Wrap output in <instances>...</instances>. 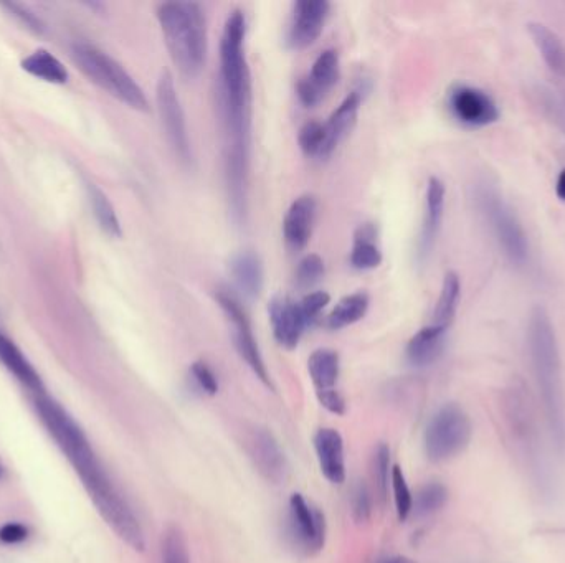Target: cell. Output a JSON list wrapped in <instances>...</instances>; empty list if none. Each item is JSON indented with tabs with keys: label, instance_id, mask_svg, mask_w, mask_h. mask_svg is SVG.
<instances>
[{
	"label": "cell",
	"instance_id": "6da1fadb",
	"mask_svg": "<svg viewBox=\"0 0 565 563\" xmlns=\"http://www.w3.org/2000/svg\"><path fill=\"white\" fill-rule=\"evenodd\" d=\"M247 20L233 10L220 38L219 113L224 128L225 172L233 213L242 217L247 204L252 138V76L245 55Z\"/></svg>",
	"mask_w": 565,
	"mask_h": 563
},
{
	"label": "cell",
	"instance_id": "7a4b0ae2",
	"mask_svg": "<svg viewBox=\"0 0 565 563\" xmlns=\"http://www.w3.org/2000/svg\"><path fill=\"white\" fill-rule=\"evenodd\" d=\"M35 408L38 418L80 476L86 493L90 494L91 501L106 524L124 544L136 552H144L146 539L138 517L134 516L133 509L119 494L80 425L68 415L67 410H63L60 403L47 395H38Z\"/></svg>",
	"mask_w": 565,
	"mask_h": 563
},
{
	"label": "cell",
	"instance_id": "3957f363",
	"mask_svg": "<svg viewBox=\"0 0 565 563\" xmlns=\"http://www.w3.org/2000/svg\"><path fill=\"white\" fill-rule=\"evenodd\" d=\"M529 354L542 407L554 441L564 446V405H562L561 357L557 347L556 331L546 309H532L528 326Z\"/></svg>",
	"mask_w": 565,
	"mask_h": 563
},
{
	"label": "cell",
	"instance_id": "277c9868",
	"mask_svg": "<svg viewBox=\"0 0 565 563\" xmlns=\"http://www.w3.org/2000/svg\"><path fill=\"white\" fill-rule=\"evenodd\" d=\"M164 42L171 60L186 78H197L205 68L209 38L202 5L164 2L157 7Z\"/></svg>",
	"mask_w": 565,
	"mask_h": 563
},
{
	"label": "cell",
	"instance_id": "5b68a950",
	"mask_svg": "<svg viewBox=\"0 0 565 563\" xmlns=\"http://www.w3.org/2000/svg\"><path fill=\"white\" fill-rule=\"evenodd\" d=\"M476 207L490 227L494 240L514 266H524L529 261V242L518 215L490 182H481L475 190Z\"/></svg>",
	"mask_w": 565,
	"mask_h": 563
},
{
	"label": "cell",
	"instance_id": "8992f818",
	"mask_svg": "<svg viewBox=\"0 0 565 563\" xmlns=\"http://www.w3.org/2000/svg\"><path fill=\"white\" fill-rule=\"evenodd\" d=\"M76 65L95 85L108 91L116 100L143 113L149 111V101L143 88L114 58L98 48L76 43L72 48Z\"/></svg>",
	"mask_w": 565,
	"mask_h": 563
},
{
	"label": "cell",
	"instance_id": "52a82bcc",
	"mask_svg": "<svg viewBox=\"0 0 565 563\" xmlns=\"http://www.w3.org/2000/svg\"><path fill=\"white\" fill-rule=\"evenodd\" d=\"M473 426L463 408L448 403L440 408L425 431V453L433 463L455 458L470 445Z\"/></svg>",
	"mask_w": 565,
	"mask_h": 563
},
{
	"label": "cell",
	"instance_id": "ba28073f",
	"mask_svg": "<svg viewBox=\"0 0 565 563\" xmlns=\"http://www.w3.org/2000/svg\"><path fill=\"white\" fill-rule=\"evenodd\" d=\"M156 101L162 128L172 151L179 157V161L189 164L192 162V146L187 131L186 114L182 109L181 98L177 95L174 76L169 71H164L157 81Z\"/></svg>",
	"mask_w": 565,
	"mask_h": 563
},
{
	"label": "cell",
	"instance_id": "9c48e42d",
	"mask_svg": "<svg viewBox=\"0 0 565 563\" xmlns=\"http://www.w3.org/2000/svg\"><path fill=\"white\" fill-rule=\"evenodd\" d=\"M215 298L219 301L220 308L232 324L233 342H235V349H237L238 354L247 362L253 374L257 375L266 387L271 388L270 374L266 369L257 339L253 336L252 324L248 319L247 311L242 308V304L235 298V294L230 293L227 289H219Z\"/></svg>",
	"mask_w": 565,
	"mask_h": 563
},
{
	"label": "cell",
	"instance_id": "30bf717a",
	"mask_svg": "<svg viewBox=\"0 0 565 563\" xmlns=\"http://www.w3.org/2000/svg\"><path fill=\"white\" fill-rule=\"evenodd\" d=\"M448 109L453 118L470 129H481L496 123L499 108L486 91L475 86L458 85L448 93Z\"/></svg>",
	"mask_w": 565,
	"mask_h": 563
},
{
	"label": "cell",
	"instance_id": "8fae6325",
	"mask_svg": "<svg viewBox=\"0 0 565 563\" xmlns=\"http://www.w3.org/2000/svg\"><path fill=\"white\" fill-rule=\"evenodd\" d=\"M308 372L319 403L334 415H344L346 402L338 390L339 372H341L338 352L331 349L314 351L308 360Z\"/></svg>",
	"mask_w": 565,
	"mask_h": 563
},
{
	"label": "cell",
	"instance_id": "7c38bea8",
	"mask_svg": "<svg viewBox=\"0 0 565 563\" xmlns=\"http://www.w3.org/2000/svg\"><path fill=\"white\" fill-rule=\"evenodd\" d=\"M288 521L291 539L298 549L308 555L318 554L323 550L326 542V517L301 494L291 496Z\"/></svg>",
	"mask_w": 565,
	"mask_h": 563
},
{
	"label": "cell",
	"instance_id": "4fadbf2b",
	"mask_svg": "<svg viewBox=\"0 0 565 563\" xmlns=\"http://www.w3.org/2000/svg\"><path fill=\"white\" fill-rule=\"evenodd\" d=\"M331 4L326 0H300L293 5L288 43L295 50L311 47L321 34L328 19Z\"/></svg>",
	"mask_w": 565,
	"mask_h": 563
},
{
	"label": "cell",
	"instance_id": "5bb4252c",
	"mask_svg": "<svg viewBox=\"0 0 565 563\" xmlns=\"http://www.w3.org/2000/svg\"><path fill=\"white\" fill-rule=\"evenodd\" d=\"M248 453L266 481L280 484L288 478V461L270 431L255 430L248 438Z\"/></svg>",
	"mask_w": 565,
	"mask_h": 563
},
{
	"label": "cell",
	"instance_id": "9a60e30c",
	"mask_svg": "<svg viewBox=\"0 0 565 563\" xmlns=\"http://www.w3.org/2000/svg\"><path fill=\"white\" fill-rule=\"evenodd\" d=\"M268 314L276 342L288 351L298 347L304 329L308 327L301 313L300 303L288 296H275L268 306Z\"/></svg>",
	"mask_w": 565,
	"mask_h": 563
},
{
	"label": "cell",
	"instance_id": "2e32d148",
	"mask_svg": "<svg viewBox=\"0 0 565 563\" xmlns=\"http://www.w3.org/2000/svg\"><path fill=\"white\" fill-rule=\"evenodd\" d=\"M445 197H447L445 184L437 177H430L427 184V195H425L422 232L418 240L420 260H427L437 243L438 235L442 230L443 213H445Z\"/></svg>",
	"mask_w": 565,
	"mask_h": 563
},
{
	"label": "cell",
	"instance_id": "e0dca14e",
	"mask_svg": "<svg viewBox=\"0 0 565 563\" xmlns=\"http://www.w3.org/2000/svg\"><path fill=\"white\" fill-rule=\"evenodd\" d=\"M316 199L313 195H301L290 205L283 220V238L286 248L298 253L304 250L313 235L314 218H316Z\"/></svg>",
	"mask_w": 565,
	"mask_h": 563
},
{
	"label": "cell",
	"instance_id": "ac0fdd59",
	"mask_svg": "<svg viewBox=\"0 0 565 563\" xmlns=\"http://www.w3.org/2000/svg\"><path fill=\"white\" fill-rule=\"evenodd\" d=\"M314 450L318 456L319 468L329 483L342 484L346 481V458L344 440L334 428H321L314 435Z\"/></svg>",
	"mask_w": 565,
	"mask_h": 563
},
{
	"label": "cell",
	"instance_id": "d6986e66",
	"mask_svg": "<svg viewBox=\"0 0 565 563\" xmlns=\"http://www.w3.org/2000/svg\"><path fill=\"white\" fill-rule=\"evenodd\" d=\"M361 103V93L352 91L351 95H347L339 108L331 114L328 123H324V149L321 159H328L338 149L339 144L351 134L357 123Z\"/></svg>",
	"mask_w": 565,
	"mask_h": 563
},
{
	"label": "cell",
	"instance_id": "ffe728a7",
	"mask_svg": "<svg viewBox=\"0 0 565 563\" xmlns=\"http://www.w3.org/2000/svg\"><path fill=\"white\" fill-rule=\"evenodd\" d=\"M447 329L425 326L407 344V360L415 367H428L435 364L442 355L447 339Z\"/></svg>",
	"mask_w": 565,
	"mask_h": 563
},
{
	"label": "cell",
	"instance_id": "44dd1931",
	"mask_svg": "<svg viewBox=\"0 0 565 563\" xmlns=\"http://www.w3.org/2000/svg\"><path fill=\"white\" fill-rule=\"evenodd\" d=\"M528 32L547 68L554 75L565 78V45L561 37L541 22H531Z\"/></svg>",
	"mask_w": 565,
	"mask_h": 563
},
{
	"label": "cell",
	"instance_id": "7402d4cb",
	"mask_svg": "<svg viewBox=\"0 0 565 563\" xmlns=\"http://www.w3.org/2000/svg\"><path fill=\"white\" fill-rule=\"evenodd\" d=\"M230 273L237 288L247 298H257L263 289V265L257 253L240 251L233 256L230 263Z\"/></svg>",
	"mask_w": 565,
	"mask_h": 563
},
{
	"label": "cell",
	"instance_id": "603a6c76",
	"mask_svg": "<svg viewBox=\"0 0 565 563\" xmlns=\"http://www.w3.org/2000/svg\"><path fill=\"white\" fill-rule=\"evenodd\" d=\"M0 360L7 369L15 375V379L20 380L25 387L30 388L37 395H45V385H43L37 370L32 367L29 360L25 359L19 347L10 341L9 337L0 332Z\"/></svg>",
	"mask_w": 565,
	"mask_h": 563
},
{
	"label": "cell",
	"instance_id": "cb8c5ba5",
	"mask_svg": "<svg viewBox=\"0 0 565 563\" xmlns=\"http://www.w3.org/2000/svg\"><path fill=\"white\" fill-rule=\"evenodd\" d=\"M377 230L372 223H364L354 235L351 265L359 271L376 270L382 263V251L376 243Z\"/></svg>",
	"mask_w": 565,
	"mask_h": 563
},
{
	"label": "cell",
	"instance_id": "d4e9b609",
	"mask_svg": "<svg viewBox=\"0 0 565 563\" xmlns=\"http://www.w3.org/2000/svg\"><path fill=\"white\" fill-rule=\"evenodd\" d=\"M461 298V283L460 276L448 271L443 280L442 291L438 296L437 304L433 309V326L443 327V329H450L453 321H455L456 311H458V304Z\"/></svg>",
	"mask_w": 565,
	"mask_h": 563
},
{
	"label": "cell",
	"instance_id": "484cf974",
	"mask_svg": "<svg viewBox=\"0 0 565 563\" xmlns=\"http://www.w3.org/2000/svg\"><path fill=\"white\" fill-rule=\"evenodd\" d=\"M86 192H88L93 215H95L96 222L100 225L101 230L108 237L121 238V235H123L121 223H119L118 215H116V210L108 199V195L93 182H86Z\"/></svg>",
	"mask_w": 565,
	"mask_h": 563
},
{
	"label": "cell",
	"instance_id": "4316f807",
	"mask_svg": "<svg viewBox=\"0 0 565 563\" xmlns=\"http://www.w3.org/2000/svg\"><path fill=\"white\" fill-rule=\"evenodd\" d=\"M22 68L35 78L53 83V85H63L68 81L67 68L63 67V63L47 50H37L29 55L22 62Z\"/></svg>",
	"mask_w": 565,
	"mask_h": 563
},
{
	"label": "cell",
	"instance_id": "83f0119b",
	"mask_svg": "<svg viewBox=\"0 0 565 563\" xmlns=\"http://www.w3.org/2000/svg\"><path fill=\"white\" fill-rule=\"evenodd\" d=\"M367 309H369V296L366 293L359 291L349 294L346 298H342L329 314L328 327L333 331H339L344 327L352 326L366 316Z\"/></svg>",
	"mask_w": 565,
	"mask_h": 563
},
{
	"label": "cell",
	"instance_id": "f1b7e54d",
	"mask_svg": "<svg viewBox=\"0 0 565 563\" xmlns=\"http://www.w3.org/2000/svg\"><path fill=\"white\" fill-rule=\"evenodd\" d=\"M341 78V67H339V55L336 50H324L319 53V57L314 60L313 68L306 80L321 93L326 96L333 86L338 85Z\"/></svg>",
	"mask_w": 565,
	"mask_h": 563
},
{
	"label": "cell",
	"instance_id": "f546056e",
	"mask_svg": "<svg viewBox=\"0 0 565 563\" xmlns=\"http://www.w3.org/2000/svg\"><path fill=\"white\" fill-rule=\"evenodd\" d=\"M532 100L541 113L565 134V95L547 86H536Z\"/></svg>",
	"mask_w": 565,
	"mask_h": 563
},
{
	"label": "cell",
	"instance_id": "4dcf8cb0",
	"mask_svg": "<svg viewBox=\"0 0 565 563\" xmlns=\"http://www.w3.org/2000/svg\"><path fill=\"white\" fill-rule=\"evenodd\" d=\"M447 501L448 491L442 483H428L414 497L412 512L418 517L432 516L440 511Z\"/></svg>",
	"mask_w": 565,
	"mask_h": 563
},
{
	"label": "cell",
	"instance_id": "1f68e13d",
	"mask_svg": "<svg viewBox=\"0 0 565 563\" xmlns=\"http://www.w3.org/2000/svg\"><path fill=\"white\" fill-rule=\"evenodd\" d=\"M390 484H392V491H394L395 511L399 516L400 521H407L410 514H412V507H414V496L410 493L409 484L405 479V474L399 466L392 468L390 474Z\"/></svg>",
	"mask_w": 565,
	"mask_h": 563
},
{
	"label": "cell",
	"instance_id": "d6a6232c",
	"mask_svg": "<svg viewBox=\"0 0 565 563\" xmlns=\"http://www.w3.org/2000/svg\"><path fill=\"white\" fill-rule=\"evenodd\" d=\"M162 563H190L186 537L179 527L167 530L162 540Z\"/></svg>",
	"mask_w": 565,
	"mask_h": 563
},
{
	"label": "cell",
	"instance_id": "836d02e7",
	"mask_svg": "<svg viewBox=\"0 0 565 563\" xmlns=\"http://www.w3.org/2000/svg\"><path fill=\"white\" fill-rule=\"evenodd\" d=\"M301 151L308 157H323L324 149V124L318 121H309L301 128L298 136Z\"/></svg>",
	"mask_w": 565,
	"mask_h": 563
},
{
	"label": "cell",
	"instance_id": "e575fe53",
	"mask_svg": "<svg viewBox=\"0 0 565 563\" xmlns=\"http://www.w3.org/2000/svg\"><path fill=\"white\" fill-rule=\"evenodd\" d=\"M324 261L319 255L304 256L303 260L298 265L296 270V281L300 284L301 288H313L314 284H318L323 280Z\"/></svg>",
	"mask_w": 565,
	"mask_h": 563
},
{
	"label": "cell",
	"instance_id": "d590c367",
	"mask_svg": "<svg viewBox=\"0 0 565 563\" xmlns=\"http://www.w3.org/2000/svg\"><path fill=\"white\" fill-rule=\"evenodd\" d=\"M190 375H192L195 385L210 397H214L219 392V380L215 377L214 370L210 369L204 360H197L190 365Z\"/></svg>",
	"mask_w": 565,
	"mask_h": 563
},
{
	"label": "cell",
	"instance_id": "8d00e7d4",
	"mask_svg": "<svg viewBox=\"0 0 565 563\" xmlns=\"http://www.w3.org/2000/svg\"><path fill=\"white\" fill-rule=\"evenodd\" d=\"M0 7L19 20L20 24L25 25L30 32L38 35H42L45 32V25H43L42 20L38 19L37 15L29 7L17 4V2H4V4H0Z\"/></svg>",
	"mask_w": 565,
	"mask_h": 563
},
{
	"label": "cell",
	"instance_id": "74e56055",
	"mask_svg": "<svg viewBox=\"0 0 565 563\" xmlns=\"http://www.w3.org/2000/svg\"><path fill=\"white\" fill-rule=\"evenodd\" d=\"M329 301H331V296L326 291H314V293H309L308 296L301 299V313H303L304 321L308 326L313 324L314 319L328 306Z\"/></svg>",
	"mask_w": 565,
	"mask_h": 563
},
{
	"label": "cell",
	"instance_id": "f35d334b",
	"mask_svg": "<svg viewBox=\"0 0 565 563\" xmlns=\"http://www.w3.org/2000/svg\"><path fill=\"white\" fill-rule=\"evenodd\" d=\"M352 516L357 522H366L371 516V496L364 484H357L351 497Z\"/></svg>",
	"mask_w": 565,
	"mask_h": 563
},
{
	"label": "cell",
	"instance_id": "ab89813d",
	"mask_svg": "<svg viewBox=\"0 0 565 563\" xmlns=\"http://www.w3.org/2000/svg\"><path fill=\"white\" fill-rule=\"evenodd\" d=\"M29 537V530L17 522H9L0 527V542L4 544H19Z\"/></svg>",
	"mask_w": 565,
	"mask_h": 563
},
{
	"label": "cell",
	"instance_id": "60d3db41",
	"mask_svg": "<svg viewBox=\"0 0 565 563\" xmlns=\"http://www.w3.org/2000/svg\"><path fill=\"white\" fill-rule=\"evenodd\" d=\"M556 194L559 200L565 202V169H562L561 174L557 177Z\"/></svg>",
	"mask_w": 565,
	"mask_h": 563
},
{
	"label": "cell",
	"instance_id": "b9f144b4",
	"mask_svg": "<svg viewBox=\"0 0 565 563\" xmlns=\"http://www.w3.org/2000/svg\"><path fill=\"white\" fill-rule=\"evenodd\" d=\"M384 563H415L414 560L407 559V557H394V559H389Z\"/></svg>",
	"mask_w": 565,
	"mask_h": 563
},
{
	"label": "cell",
	"instance_id": "7bdbcfd3",
	"mask_svg": "<svg viewBox=\"0 0 565 563\" xmlns=\"http://www.w3.org/2000/svg\"><path fill=\"white\" fill-rule=\"evenodd\" d=\"M4 478V468H2V464H0V479Z\"/></svg>",
	"mask_w": 565,
	"mask_h": 563
}]
</instances>
